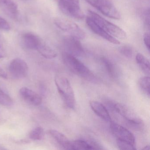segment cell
Here are the masks:
<instances>
[{"label": "cell", "mask_w": 150, "mask_h": 150, "mask_svg": "<svg viewBox=\"0 0 150 150\" xmlns=\"http://www.w3.org/2000/svg\"><path fill=\"white\" fill-rule=\"evenodd\" d=\"M119 51L122 55L128 58H131L133 56V50L130 46L127 45L122 46L120 48Z\"/></svg>", "instance_id": "d4e9b609"}, {"label": "cell", "mask_w": 150, "mask_h": 150, "mask_svg": "<svg viewBox=\"0 0 150 150\" xmlns=\"http://www.w3.org/2000/svg\"><path fill=\"white\" fill-rule=\"evenodd\" d=\"M114 108L116 111L122 116L129 125L135 129H142L144 127L143 120L131 109L122 103L115 104Z\"/></svg>", "instance_id": "8992f818"}, {"label": "cell", "mask_w": 150, "mask_h": 150, "mask_svg": "<svg viewBox=\"0 0 150 150\" xmlns=\"http://www.w3.org/2000/svg\"><path fill=\"white\" fill-rule=\"evenodd\" d=\"M117 144L119 149L122 150H136L135 145L129 142L117 139Z\"/></svg>", "instance_id": "cb8c5ba5"}, {"label": "cell", "mask_w": 150, "mask_h": 150, "mask_svg": "<svg viewBox=\"0 0 150 150\" xmlns=\"http://www.w3.org/2000/svg\"><path fill=\"white\" fill-rule=\"evenodd\" d=\"M37 51L45 58L52 59L57 56V52L52 48L43 42L39 45Z\"/></svg>", "instance_id": "ac0fdd59"}, {"label": "cell", "mask_w": 150, "mask_h": 150, "mask_svg": "<svg viewBox=\"0 0 150 150\" xmlns=\"http://www.w3.org/2000/svg\"><path fill=\"white\" fill-rule=\"evenodd\" d=\"M144 41L145 45L146 46L147 50H148V51H150V35H149V33H146L144 34Z\"/></svg>", "instance_id": "4316f807"}, {"label": "cell", "mask_w": 150, "mask_h": 150, "mask_svg": "<svg viewBox=\"0 0 150 150\" xmlns=\"http://www.w3.org/2000/svg\"><path fill=\"white\" fill-rule=\"evenodd\" d=\"M110 129L112 134L117 139L126 141L135 145V137L128 129L120 125L111 122L110 125Z\"/></svg>", "instance_id": "ba28073f"}, {"label": "cell", "mask_w": 150, "mask_h": 150, "mask_svg": "<svg viewBox=\"0 0 150 150\" xmlns=\"http://www.w3.org/2000/svg\"><path fill=\"white\" fill-rule=\"evenodd\" d=\"M64 44L67 52L66 53L74 56H80L84 53V49L80 40L71 36L64 38Z\"/></svg>", "instance_id": "8fae6325"}, {"label": "cell", "mask_w": 150, "mask_h": 150, "mask_svg": "<svg viewBox=\"0 0 150 150\" xmlns=\"http://www.w3.org/2000/svg\"><path fill=\"white\" fill-rule=\"evenodd\" d=\"M54 23L58 28L66 32L69 36L79 40H82L86 37V34L83 30L77 24L66 19L57 18L54 20Z\"/></svg>", "instance_id": "5b68a950"}, {"label": "cell", "mask_w": 150, "mask_h": 150, "mask_svg": "<svg viewBox=\"0 0 150 150\" xmlns=\"http://www.w3.org/2000/svg\"><path fill=\"white\" fill-rule=\"evenodd\" d=\"M48 134L59 146L67 150H71V141L63 133L55 129H50Z\"/></svg>", "instance_id": "9a60e30c"}, {"label": "cell", "mask_w": 150, "mask_h": 150, "mask_svg": "<svg viewBox=\"0 0 150 150\" xmlns=\"http://www.w3.org/2000/svg\"><path fill=\"white\" fill-rule=\"evenodd\" d=\"M0 8L11 19H18L19 15L18 6L13 0H0Z\"/></svg>", "instance_id": "7c38bea8"}, {"label": "cell", "mask_w": 150, "mask_h": 150, "mask_svg": "<svg viewBox=\"0 0 150 150\" xmlns=\"http://www.w3.org/2000/svg\"><path fill=\"white\" fill-rule=\"evenodd\" d=\"M0 77L5 79H6L7 78V74L1 66H0Z\"/></svg>", "instance_id": "f546056e"}, {"label": "cell", "mask_w": 150, "mask_h": 150, "mask_svg": "<svg viewBox=\"0 0 150 150\" xmlns=\"http://www.w3.org/2000/svg\"><path fill=\"white\" fill-rule=\"evenodd\" d=\"M149 149H150V146L149 145L146 146L143 148V150H149Z\"/></svg>", "instance_id": "4dcf8cb0"}, {"label": "cell", "mask_w": 150, "mask_h": 150, "mask_svg": "<svg viewBox=\"0 0 150 150\" xmlns=\"http://www.w3.org/2000/svg\"><path fill=\"white\" fill-rule=\"evenodd\" d=\"M21 97L24 101L34 106H39L42 103V98L35 91L27 87L21 88L19 91Z\"/></svg>", "instance_id": "4fadbf2b"}, {"label": "cell", "mask_w": 150, "mask_h": 150, "mask_svg": "<svg viewBox=\"0 0 150 150\" xmlns=\"http://www.w3.org/2000/svg\"><path fill=\"white\" fill-rule=\"evenodd\" d=\"M86 21L88 27L94 33L111 43L115 45L120 44L119 40L108 34L88 16L86 18Z\"/></svg>", "instance_id": "30bf717a"}, {"label": "cell", "mask_w": 150, "mask_h": 150, "mask_svg": "<svg viewBox=\"0 0 150 150\" xmlns=\"http://www.w3.org/2000/svg\"><path fill=\"white\" fill-rule=\"evenodd\" d=\"M0 104L6 107H11L13 104V99L0 88Z\"/></svg>", "instance_id": "7402d4cb"}, {"label": "cell", "mask_w": 150, "mask_h": 150, "mask_svg": "<svg viewBox=\"0 0 150 150\" xmlns=\"http://www.w3.org/2000/svg\"><path fill=\"white\" fill-rule=\"evenodd\" d=\"M58 4L60 3H67V2H74V3H80L79 0H54Z\"/></svg>", "instance_id": "f1b7e54d"}, {"label": "cell", "mask_w": 150, "mask_h": 150, "mask_svg": "<svg viewBox=\"0 0 150 150\" xmlns=\"http://www.w3.org/2000/svg\"><path fill=\"white\" fill-rule=\"evenodd\" d=\"M140 88L148 96H150V79L149 76L142 77L138 81Z\"/></svg>", "instance_id": "44dd1931"}, {"label": "cell", "mask_w": 150, "mask_h": 150, "mask_svg": "<svg viewBox=\"0 0 150 150\" xmlns=\"http://www.w3.org/2000/svg\"><path fill=\"white\" fill-rule=\"evenodd\" d=\"M137 64L141 70L146 75L149 76L150 73V61L141 53L137 54L136 57Z\"/></svg>", "instance_id": "d6986e66"}, {"label": "cell", "mask_w": 150, "mask_h": 150, "mask_svg": "<svg viewBox=\"0 0 150 150\" xmlns=\"http://www.w3.org/2000/svg\"><path fill=\"white\" fill-rule=\"evenodd\" d=\"M88 16L103 30L115 38L122 40H124L127 38L126 33L123 30L107 21L95 12L89 10Z\"/></svg>", "instance_id": "7a4b0ae2"}, {"label": "cell", "mask_w": 150, "mask_h": 150, "mask_svg": "<svg viewBox=\"0 0 150 150\" xmlns=\"http://www.w3.org/2000/svg\"><path fill=\"white\" fill-rule=\"evenodd\" d=\"M101 149V148L95 143L82 139H77L71 142V150H94Z\"/></svg>", "instance_id": "e0dca14e"}, {"label": "cell", "mask_w": 150, "mask_h": 150, "mask_svg": "<svg viewBox=\"0 0 150 150\" xmlns=\"http://www.w3.org/2000/svg\"><path fill=\"white\" fill-rule=\"evenodd\" d=\"M59 9L65 14L74 19H82L85 17L80 3L68 2L58 4Z\"/></svg>", "instance_id": "9c48e42d"}, {"label": "cell", "mask_w": 150, "mask_h": 150, "mask_svg": "<svg viewBox=\"0 0 150 150\" xmlns=\"http://www.w3.org/2000/svg\"><path fill=\"white\" fill-rule=\"evenodd\" d=\"M11 27L5 19L0 16V30L8 31L10 30Z\"/></svg>", "instance_id": "484cf974"}, {"label": "cell", "mask_w": 150, "mask_h": 150, "mask_svg": "<svg viewBox=\"0 0 150 150\" xmlns=\"http://www.w3.org/2000/svg\"><path fill=\"white\" fill-rule=\"evenodd\" d=\"M21 40L23 46L30 50H37L42 42L38 36L31 33H26L23 35Z\"/></svg>", "instance_id": "5bb4252c"}, {"label": "cell", "mask_w": 150, "mask_h": 150, "mask_svg": "<svg viewBox=\"0 0 150 150\" xmlns=\"http://www.w3.org/2000/svg\"><path fill=\"white\" fill-rule=\"evenodd\" d=\"M64 59L67 66L74 73L86 80H95V77L92 72L76 57L65 53L64 54Z\"/></svg>", "instance_id": "3957f363"}, {"label": "cell", "mask_w": 150, "mask_h": 150, "mask_svg": "<svg viewBox=\"0 0 150 150\" xmlns=\"http://www.w3.org/2000/svg\"><path fill=\"white\" fill-rule=\"evenodd\" d=\"M90 106L93 112L101 119L107 122H111L109 113L105 107L99 102L92 101L90 102Z\"/></svg>", "instance_id": "2e32d148"}, {"label": "cell", "mask_w": 150, "mask_h": 150, "mask_svg": "<svg viewBox=\"0 0 150 150\" xmlns=\"http://www.w3.org/2000/svg\"><path fill=\"white\" fill-rule=\"evenodd\" d=\"M45 132L42 127H36L31 131L29 134V137L31 140H40L43 138Z\"/></svg>", "instance_id": "ffe728a7"}, {"label": "cell", "mask_w": 150, "mask_h": 150, "mask_svg": "<svg viewBox=\"0 0 150 150\" xmlns=\"http://www.w3.org/2000/svg\"><path fill=\"white\" fill-rule=\"evenodd\" d=\"M9 73L16 79H23L28 75V67L23 59L19 58L12 60L8 67Z\"/></svg>", "instance_id": "52a82bcc"}, {"label": "cell", "mask_w": 150, "mask_h": 150, "mask_svg": "<svg viewBox=\"0 0 150 150\" xmlns=\"http://www.w3.org/2000/svg\"><path fill=\"white\" fill-rule=\"evenodd\" d=\"M55 81L58 92L65 104L70 108H74L76 100L70 81L66 77L58 76L55 78Z\"/></svg>", "instance_id": "6da1fadb"}, {"label": "cell", "mask_w": 150, "mask_h": 150, "mask_svg": "<svg viewBox=\"0 0 150 150\" xmlns=\"http://www.w3.org/2000/svg\"><path fill=\"white\" fill-rule=\"evenodd\" d=\"M6 56V52L2 45L0 43V59L3 58Z\"/></svg>", "instance_id": "83f0119b"}, {"label": "cell", "mask_w": 150, "mask_h": 150, "mask_svg": "<svg viewBox=\"0 0 150 150\" xmlns=\"http://www.w3.org/2000/svg\"><path fill=\"white\" fill-rule=\"evenodd\" d=\"M102 60L109 75L112 77H115L116 74V69L115 65L110 60L106 58H103Z\"/></svg>", "instance_id": "603a6c76"}, {"label": "cell", "mask_w": 150, "mask_h": 150, "mask_svg": "<svg viewBox=\"0 0 150 150\" xmlns=\"http://www.w3.org/2000/svg\"><path fill=\"white\" fill-rule=\"evenodd\" d=\"M85 1L107 17L116 20L121 18L120 13L115 6L113 0Z\"/></svg>", "instance_id": "277c9868"}]
</instances>
